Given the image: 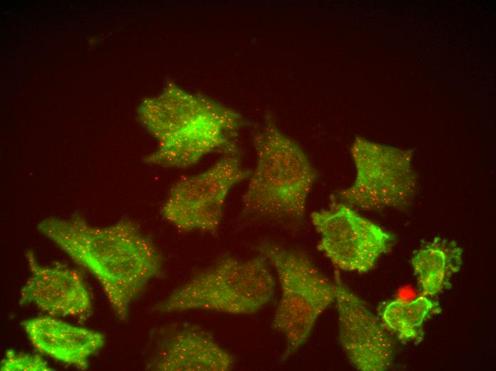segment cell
Returning <instances> with one entry per match:
<instances>
[{"instance_id":"10","label":"cell","mask_w":496,"mask_h":371,"mask_svg":"<svg viewBox=\"0 0 496 371\" xmlns=\"http://www.w3.org/2000/svg\"><path fill=\"white\" fill-rule=\"evenodd\" d=\"M30 276L20 290L19 305H32L53 317L88 319L93 303L78 270L61 263L42 265L31 250L25 253Z\"/></svg>"},{"instance_id":"15","label":"cell","mask_w":496,"mask_h":371,"mask_svg":"<svg viewBox=\"0 0 496 371\" xmlns=\"http://www.w3.org/2000/svg\"><path fill=\"white\" fill-rule=\"evenodd\" d=\"M1 371L53 370L41 355L9 349L1 361Z\"/></svg>"},{"instance_id":"11","label":"cell","mask_w":496,"mask_h":371,"mask_svg":"<svg viewBox=\"0 0 496 371\" xmlns=\"http://www.w3.org/2000/svg\"><path fill=\"white\" fill-rule=\"evenodd\" d=\"M234 356L200 326L175 323L164 328L148 368L157 371H227Z\"/></svg>"},{"instance_id":"5","label":"cell","mask_w":496,"mask_h":371,"mask_svg":"<svg viewBox=\"0 0 496 371\" xmlns=\"http://www.w3.org/2000/svg\"><path fill=\"white\" fill-rule=\"evenodd\" d=\"M259 250L275 269L281 286L273 327L286 340V359L307 340L319 317L335 300L336 286L301 251L270 244Z\"/></svg>"},{"instance_id":"8","label":"cell","mask_w":496,"mask_h":371,"mask_svg":"<svg viewBox=\"0 0 496 371\" xmlns=\"http://www.w3.org/2000/svg\"><path fill=\"white\" fill-rule=\"evenodd\" d=\"M310 218L320 237L318 250L343 271H370L393 240L387 230L335 200L328 208L312 212Z\"/></svg>"},{"instance_id":"6","label":"cell","mask_w":496,"mask_h":371,"mask_svg":"<svg viewBox=\"0 0 496 371\" xmlns=\"http://www.w3.org/2000/svg\"><path fill=\"white\" fill-rule=\"evenodd\" d=\"M351 154L355 180L337 194L339 201L364 210L402 208L412 201L417 177L411 151L357 138Z\"/></svg>"},{"instance_id":"14","label":"cell","mask_w":496,"mask_h":371,"mask_svg":"<svg viewBox=\"0 0 496 371\" xmlns=\"http://www.w3.org/2000/svg\"><path fill=\"white\" fill-rule=\"evenodd\" d=\"M433 298L423 295L411 301L391 302L381 312V321L401 340L418 343L423 339L425 322L440 312Z\"/></svg>"},{"instance_id":"13","label":"cell","mask_w":496,"mask_h":371,"mask_svg":"<svg viewBox=\"0 0 496 371\" xmlns=\"http://www.w3.org/2000/svg\"><path fill=\"white\" fill-rule=\"evenodd\" d=\"M463 249L453 240L435 237L413 254L411 265L423 295L434 297L450 285L463 264Z\"/></svg>"},{"instance_id":"2","label":"cell","mask_w":496,"mask_h":371,"mask_svg":"<svg viewBox=\"0 0 496 371\" xmlns=\"http://www.w3.org/2000/svg\"><path fill=\"white\" fill-rule=\"evenodd\" d=\"M140 116L158 141L157 150L146 162L176 168L193 166L220 150L233 155L242 123L233 110L177 88L159 101L145 103Z\"/></svg>"},{"instance_id":"1","label":"cell","mask_w":496,"mask_h":371,"mask_svg":"<svg viewBox=\"0 0 496 371\" xmlns=\"http://www.w3.org/2000/svg\"><path fill=\"white\" fill-rule=\"evenodd\" d=\"M37 229L97 280L121 321L127 320L130 305L162 270L157 248L129 219L95 226L79 215L50 217Z\"/></svg>"},{"instance_id":"3","label":"cell","mask_w":496,"mask_h":371,"mask_svg":"<svg viewBox=\"0 0 496 371\" xmlns=\"http://www.w3.org/2000/svg\"><path fill=\"white\" fill-rule=\"evenodd\" d=\"M257 162L242 197L246 211L301 220L316 173L303 151L268 120L254 138Z\"/></svg>"},{"instance_id":"12","label":"cell","mask_w":496,"mask_h":371,"mask_svg":"<svg viewBox=\"0 0 496 371\" xmlns=\"http://www.w3.org/2000/svg\"><path fill=\"white\" fill-rule=\"evenodd\" d=\"M21 325L39 353L82 370L88 368L89 357L105 344L103 333L51 315L26 319Z\"/></svg>"},{"instance_id":"7","label":"cell","mask_w":496,"mask_h":371,"mask_svg":"<svg viewBox=\"0 0 496 371\" xmlns=\"http://www.w3.org/2000/svg\"><path fill=\"white\" fill-rule=\"evenodd\" d=\"M249 175L233 154L203 172L182 177L167 195L161 208L162 218L181 231L215 233L230 190Z\"/></svg>"},{"instance_id":"9","label":"cell","mask_w":496,"mask_h":371,"mask_svg":"<svg viewBox=\"0 0 496 371\" xmlns=\"http://www.w3.org/2000/svg\"><path fill=\"white\" fill-rule=\"evenodd\" d=\"M335 284L339 340L349 361L361 371L387 370L394 357L391 332L337 276Z\"/></svg>"},{"instance_id":"4","label":"cell","mask_w":496,"mask_h":371,"mask_svg":"<svg viewBox=\"0 0 496 371\" xmlns=\"http://www.w3.org/2000/svg\"><path fill=\"white\" fill-rule=\"evenodd\" d=\"M274 290L275 280L264 257L244 260L227 257L175 288L153 310L250 314L267 304Z\"/></svg>"}]
</instances>
